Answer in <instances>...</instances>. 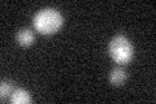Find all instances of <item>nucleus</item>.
Listing matches in <instances>:
<instances>
[{
	"label": "nucleus",
	"instance_id": "f257e3e1",
	"mask_svg": "<svg viewBox=\"0 0 156 104\" xmlns=\"http://www.w3.org/2000/svg\"><path fill=\"white\" fill-rule=\"evenodd\" d=\"M62 16L61 13L53 8H44L39 11L35 16H34L33 23L37 31L44 35H51V34L56 33L58 29L62 26Z\"/></svg>",
	"mask_w": 156,
	"mask_h": 104
},
{
	"label": "nucleus",
	"instance_id": "f03ea898",
	"mask_svg": "<svg viewBox=\"0 0 156 104\" xmlns=\"http://www.w3.org/2000/svg\"><path fill=\"white\" fill-rule=\"evenodd\" d=\"M108 51L111 57L119 64H126L131 60L134 53L133 44L125 35H116L109 42Z\"/></svg>",
	"mask_w": 156,
	"mask_h": 104
},
{
	"label": "nucleus",
	"instance_id": "7ed1b4c3",
	"mask_svg": "<svg viewBox=\"0 0 156 104\" xmlns=\"http://www.w3.org/2000/svg\"><path fill=\"white\" fill-rule=\"evenodd\" d=\"M34 39H35V35L34 33L27 27H23V29H20L16 34V41L20 46H23V47H27L33 44Z\"/></svg>",
	"mask_w": 156,
	"mask_h": 104
},
{
	"label": "nucleus",
	"instance_id": "20e7f679",
	"mask_svg": "<svg viewBox=\"0 0 156 104\" xmlns=\"http://www.w3.org/2000/svg\"><path fill=\"white\" fill-rule=\"evenodd\" d=\"M9 100L13 104H29V103H31V96L26 90L18 87V88H14L13 90Z\"/></svg>",
	"mask_w": 156,
	"mask_h": 104
},
{
	"label": "nucleus",
	"instance_id": "39448f33",
	"mask_svg": "<svg viewBox=\"0 0 156 104\" xmlns=\"http://www.w3.org/2000/svg\"><path fill=\"white\" fill-rule=\"evenodd\" d=\"M126 78H128V76H126V72L124 70V69H121V68L112 69V72L109 74V82L113 86L124 85V82L126 81Z\"/></svg>",
	"mask_w": 156,
	"mask_h": 104
},
{
	"label": "nucleus",
	"instance_id": "423d86ee",
	"mask_svg": "<svg viewBox=\"0 0 156 104\" xmlns=\"http://www.w3.org/2000/svg\"><path fill=\"white\" fill-rule=\"evenodd\" d=\"M13 85L12 82L9 81H2V85H0V98L4 99L7 98L8 95H11V94L13 92Z\"/></svg>",
	"mask_w": 156,
	"mask_h": 104
}]
</instances>
